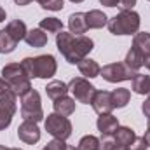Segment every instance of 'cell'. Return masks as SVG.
Wrapping results in <instances>:
<instances>
[{
	"instance_id": "obj_1",
	"label": "cell",
	"mask_w": 150,
	"mask_h": 150,
	"mask_svg": "<svg viewBox=\"0 0 150 150\" xmlns=\"http://www.w3.org/2000/svg\"><path fill=\"white\" fill-rule=\"evenodd\" d=\"M56 45H58V51L63 54V58L70 65H77L80 59L87 58V54L94 49L93 38L86 35H74L63 30L56 33Z\"/></svg>"
},
{
	"instance_id": "obj_2",
	"label": "cell",
	"mask_w": 150,
	"mask_h": 150,
	"mask_svg": "<svg viewBox=\"0 0 150 150\" xmlns=\"http://www.w3.org/2000/svg\"><path fill=\"white\" fill-rule=\"evenodd\" d=\"M21 67L25 68L30 79H51L56 75L58 63L52 54H40L35 58H25L21 61Z\"/></svg>"
},
{
	"instance_id": "obj_3",
	"label": "cell",
	"mask_w": 150,
	"mask_h": 150,
	"mask_svg": "<svg viewBox=\"0 0 150 150\" xmlns=\"http://www.w3.org/2000/svg\"><path fill=\"white\" fill-rule=\"evenodd\" d=\"M2 75H4V79L9 82L11 91H12L16 96L23 98L26 93L32 91L30 77L26 75L25 68L21 67V63H9V65H5V67L2 68Z\"/></svg>"
},
{
	"instance_id": "obj_4",
	"label": "cell",
	"mask_w": 150,
	"mask_h": 150,
	"mask_svg": "<svg viewBox=\"0 0 150 150\" xmlns=\"http://www.w3.org/2000/svg\"><path fill=\"white\" fill-rule=\"evenodd\" d=\"M140 14L136 11H120L108 19V30L112 35H134L140 30Z\"/></svg>"
},
{
	"instance_id": "obj_5",
	"label": "cell",
	"mask_w": 150,
	"mask_h": 150,
	"mask_svg": "<svg viewBox=\"0 0 150 150\" xmlns=\"http://www.w3.org/2000/svg\"><path fill=\"white\" fill-rule=\"evenodd\" d=\"M21 117L25 120H32V122H40L44 119V110H42V103H40V94L35 89H32L30 93H26L21 98Z\"/></svg>"
},
{
	"instance_id": "obj_6",
	"label": "cell",
	"mask_w": 150,
	"mask_h": 150,
	"mask_svg": "<svg viewBox=\"0 0 150 150\" xmlns=\"http://www.w3.org/2000/svg\"><path fill=\"white\" fill-rule=\"evenodd\" d=\"M45 131L52 136V138H58V140H68L72 136V122L68 120V117L65 115H59V113H49L45 122Z\"/></svg>"
},
{
	"instance_id": "obj_7",
	"label": "cell",
	"mask_w": 150,
	"mask_h": 150,
	"mask_svg": "<svg viewBox=\"0 0 150 150\" xmlns=\"http://www.w3.org/2000/svg\"><path fill=\"white\" fill-rule=\"evenodd\" d=\"M68 91L74 94V100H77L79 103H86V105H91L96 94V87L86 77H74L68 84Z\"/></svg>"
},
{
	"instance_id": "obj_8",
	"label": "cell",
	"mask_w": 150,
	"mask_h": 150,
	"mask_svg": "<svg viewBox=\"0 0 150 150\" xmlns=\"http://www.w3.org/2000/svg\"><path fill=\"white\" fill-rule=\"evenodd\" d=\"M138 74L134 70H131L126 63H110V65H105L101 68L100 75L107 80V82H124V80H133V77Z\"/></svg>"
},
{
	"instance_id": "obj_9",
	"label": "cell",
	"mask_w": 150,
	"mask_h": 150,
	"mask_svg": "<svg viewBox=\"0 0 150 150\" xmlns=\"http://www.w3.org/2000/svg\"><path fill=\"white\" fill-rule=\"evenodd\" d=\"M16 94L12 91H5L0 93V131H4L5 127L11 126L12 117L16 113Z\"/></svg>"
},
{
	"instance_id": "obj_10",
	"label": "cell",
	"mask_w": 150,
	"mask_h": 150,
	"mask_svg": "<svg viewBox=\"0 0 150 150\" xmlns=\"http://www.w3.org/2000/svg\"><path fill=\"white\" fill-rule=\"evenodd\" d=\"M18 136L21 142H25L26 145H35L40 140V129H38L37 122L32 120H23L18 127Z\"/></svg>"
},
{
	"instance_id": "obj_11",
	"label": "cell",
	"mask_w": 150,
	"mask_h": 150,
	"mask_svg": "<svg viewBox=\"0 0 150 150\" xmlns=\"http://www.w3.org/2000/svg\"><path fill=\"white\" fill-rule=\"evenodd\" d=\"M91 105H93L94 112L100 113V115L101 113H112V110L115 108L113 101H112V93H108V91H98V89H96V94H94Z\"/></svg>"
},
{
	"instance_id": "obj_12",
	"label": "cell",
	"mask_w": 150,
	"mask_h": 150,
	"mask_svg": "<svg viewBox=\"0 0 150 150\" xmlns=\"http://www.w3.org/2000/svg\"><path fill=\"white\" fill-rule=\"evenodd\" d=\"M96 126H98V131L101 133V136L113 134L115 129L119 127V119L112 113H101L98 117V120H96Z\"/></svg>"
},
{
	"instance_id": "obj_13",
	"label": "cell",
	"mask_w": 150,
	"mask_h": 150,
	"mask_svg": "<svg viewBox=\"0 0 150 150\" xmlns=\"http://www.w3.org/2000/svg\"><path fill=\"white\" fill-rule=\"evenodd\" d=\"M86 25H87V30H100L103 26L108 25V18L103 11L100 9H93L89 12H86Z\"/></svg>"
},
{
	"instance_id": "obj_14",
	"label": "cell",
	"mask_w": 150,
	"mask_h": 150,
	"mask_svg": "<svg viewBox=\"0 0 150 150\" xmlns=\"http://www.w3.org/2000/svg\"><path fill=\"white\" fill-rule=\"evenodd\" d=\"M68 28L70 33L74 35H84L87 32V25H86V12H74L68 18Z\"/></svg>"
},
{
	"instance_id": "obj_15",
	"label": "cell",
	"mask_w": 150,
	"mask_h": 150,
	"mask_svg": "<svg viewBox=\"0 0 150 150\" xmlns=\"http://www.w3.org/2000/svg\"><path fill=\"white\" fill-rule=\"evenodd\" d=\"M133 47L140 51L145 58V61L150 58V33L149 32H138L133 37Z\"/></svg>"
},
{
	"instance_id": "obj_16",
	"label": "cell",
	"mask_w": 150,
	"mask_h": 150,
	"mask_svg": "<svg viewBox=\"0 0 150 150\" xmlns=\"http://www.w3.org/2000/svg\"><path fill=\"white\" fill-rule=\"evenodd\" d=\"M77 68H79V72L84 75L86 79H94V77H98L100 72H101L100 65H98L94 59H91V58H84V59H80V61L77 63Z\"/></svg>"
},
{
	"instance_id": "obj_17",
	"label": "cell",
	"mask_w": 150,
	"mask_h": 150,
	"mask_svg": "<svg viewBox=\"0 0 150 150\" xmlns=\"http://www.w3.org/2000/svg\"><path fill=\"white\" fill-rule=\"evenodd\" d=\"M113 138H115V143H117V145L129 147V145L134 142L136 134H134V131H133L131 127H127V126H119V127L115 129V133H113Z\"/></svg>"
},
{
	"instance_id": "obj_18",
	"label": "cell",
	"mask_w": 150,
	"mask_h": 150,
	"mask_svg": "<svg viewBox=\"0 0 150 150\" xmlns=\"http://www.w3.org/2000/svg\"><path fill=\"white\" fill-rule=\"evenodd\" d=\"M54 112L59 113V115H72L75 112V100L74 98H68V96H61L58 100H54Z\"/></svg>"
},
{
	"instance_id": "obj_19",
	"label": "cell",
	"mask_w": 150,
	"mask_h": 150,
	"mask_svg": "<svg viewBox=\"0 0 150 150\" xmlns=\"http://www.w3.org/2000/svg\"><path fill=\"white\" fill-rule=\"evenodd\" d=\"M26 44L30 45V47H44L45 44H47V33L44 32V30H40V28H32L28 33H26Z\"/></svg>"
},
{
	"instance_id": "obj_20",
	"label": "cell",
	"mask_w": 150,
	"mask_h": 150,
	"mask_svg": "<svg viewBox=\"0 0 150 150\" xmlns=\"http://www.w3.org/2000/svg\"><path fill=\"white\" fill-rule=\"evenodd\" d=\"M45 93H47V96L54 101V100H58V98H61V96H67V93H68V84H65V82H61V80H52V82L47 84Z\"/></svg>"
},
{
	"instance_id": "obj_21",
	"label": "cell",
	"mask_w": 150,
	"mask_h": 150,
	"mask_svg": "<svg viewBox=\"0 0 150 150\" xmlns=\"http://www.w3.org/2000/svg\"><path fill=\"white\" fill-rule=\"evenodd\" d=\"M5 30L11 33V37L14 38L16 42H19V40H25L26 33H28V30H26V25H25L21 19H14V21H9V25L5 26Z\"/></svg>"
},
{
	"instance_id": "obj_22",
	"label": "cell",
	"mask_w": 150,
	"mask_h": 150,
	"mask_svg": "<svg viewBox=\"0 0 150 150\" xmlns=\"http://www.w3.org/2000/svg\"><path fill=\"white\" fill-rule=\"evenodd\" d=\"M131 87L136 94H149L150 91V75L136 74L131 80Z\"/></svg>"
},
{
	"instance_id": "obj_23",
	"label": "cell",
	"mask_w": 150,
	"mask_h": 150,
	"mask_svg": "<svg viewBox=\"0 0 150 150\" xmlns=\"http://www.w3.org/2000/svg\"><path fill=\"white\" fill-rule=\"evenodd\" d=\"M124 63L131 68V70H134V72H138L143 65H145V58H143V54L140 52V51H136L134 47H131L129 51H127V54H126V59H124Z\"/></svg>"
},
{
	"instance_id": "obj_24",
	"label": "cell",
	"mask_w": 150,
	"mask_h": 150,
	"mask_svg": "<svg viewBox=\"0 0 150 150\" xmlns=\"http://www.w3.org/2000/svg\"><path fill=\"white\" fill-rule=\"evenodd\" d=\"M131 100V91L126 89V87H119V89H113L112 91V101L115 108H124Z\"/></svg>"
},
{
	"instance_id": "obj_25",
	"label": "cell",
	"mask_w": 150,
	"mask_h": 150,
	"mask_svg": "<svg viewBox=\"0 0 150 150\" xmlns=\"http://www.w3.org/2000/svg\"><path fill=\"white\" fill-rule=\"evenodd\" d=\"M38 28L44 32H49V33H59L63 30V23L58 18H45L38 23Z\"/></svg>"
},
{
	"instance_id": "obj_26",
	"label": "cell",
	"mask_w": 150,
	"mask_h": 150,
	"mask_svg": "<svg viewBox=\"0 0 150 150\" xmlns=\"http://www.w3.org/2000/svg\"><path fill=\"white\" fill-rule=\"evenodd\" d=\"M16 45H18V42L11 37V33H9L5 28L0 30V52L9 54V52H12V51L16 49Z\"/></svg>"
},
{
	"instance_id": "obj_27",
	"label": "cell",
	"mask_w": 150,
	"mask_h": 150,
	"mask_svg": "<svg viewBox=\"0 0 150 150\" xmlns=\"http://www.w3.org/2000/svg\"><path fill=\"white\" fill-rule=\"evenodd\" d=\"M100 147H101V142L93 134H86L79 142V150H100Z\"/></svg>"
},
{
	"instance_id": "obj_28",
	"label": "cell",
	"mask_w": 150,
	"mask_h": 150,
	"mask_svg": "<svg viewBox=\"0 0 150 150\" xmlns=\"http://www.w3.org/2000/svg\"><path fill=\"white\" fill-rule=\"evenodd\" d=\"M65 5L63 0H45L44 4H40L42 9H47V11H61Z\"/></svg>"
},
{
	"instance_id": "obj_29",
	"label": "cell",
	"mask_w": 150,
	"mask_h": 150,
	"mask_svg": "<svg viewBox=\"0 0 150 150\" xmlns=\"http://www.w3.org/2000/svg\"><path fill=\"white\" fill-rule=\"evenodd\" d=\"M101 147L100 150H113V147L117 145L115 143V138H113V134H105V136H101Z\"/></svg>"
},
{
	"instance_id": "obj_30",
	"label": "cell",
	"mask_w": 150,
	"mask_h": 150,
	"mask_svg": "<svg viewBox=\"0 0 150 150\" xmlns=\"http://www.w3.org/2000/svg\"><path fill=\"white\" fill-rule=\"evenodd\" d=\"M127 149H129V150H147V149H149V145H147V142H145V138H143V136H142V138H138V136H136V138H134V142H133Z\"/></svg>"
},
{
	"instance_id": "obj_31",
	"label": "cell",
	"mask_w": 150,
	"mask_h": 150,
	"mask_svg": "<svg viewBox=\"0 0 150 150\" xmlns=\"http://www.w3.org/2000/svg\"><path fill=\"white\" fill-rule=\"evenodd\" d=\"M47 150H65L67 149V143H65V140H58V138H54V140H51L49 143H47Z\"/></svg>"
},
{
	"instance_id": "obj_32",
	"label": "cell",
	"mask_w": 150,
	"mask_h": 150,
	"mask_svg": "<svg viewBox=\"0 0 150 150\" xmlns=\"http://www.w3.org/2000/svg\"><path fill=\"white\" fill-rule=\"evenodd\" d=\"M136 5V0H119V9L120 11H133V7Z\"/></svg>"
},
{
	"instance_id": "obj_33",
	"label": "cell",
	"mask_w": 150,
	"mask_h": 150,
	"mask_svg": "<svg viewBox=\"0 0 150 150\" xmlns=\"http://www.w3.org/2000/svg\"><path fill=\"white\" fill-rule=\"evenodd\" d=\"M142 112H143V115H145L147 119H150V96L142 103Z\"/></svg>"
},
{
	"instance_id": "obj_34",
	"label": "cell",
	"mask_w": 150,
	"mask_h": 150,
	"mask_svg": "<svg viewBox=\"0 0 150 150\" xmlns=\"http://www.w3.org/2000/svg\"><path fill=\"white\" fill-rule=\"evenodd\" d=\"M5 91H11V86H9V82L2 77V79H0V93H5Z\"/></svg>"
},
{
	"instance_id": "obj_35",
	"label": "cell",
	"mask_w": 150,
	"mask_h": 150,
	"mask_svg": "<svg viewBox=\"0 0 150 150\" xmlns=\"http://www.w3.org/2000/svg\"><path fill=\"white\" fill-rule=\"evenodd\" d=\"M100 4L105 5V7H117L119 5V0H100Z\"/></svg>"
},
{
	"instance_id": "obj_36",
	"label": "cell",
	"mask_w": 150,
	"mask_h": 150,
	"mask_svg": "<svg viewBox=\"0 0 150 150\" xmlns=\"http://www.w3.org/2000/svg\"><path fill=\"white\" fill-rule=\"evenodd\" d=\"M143 138H145V142H147V145L150 147V126L147 127V131H145V134H143Z\"/></svg>"
},
{
	"instance_id": "obj_37",
	"label": "cell",
	"mask_w": 150,
	"mask_h": 150,
	"mask_svg": "<svg viewBox=\"0 0 150 150\" xmlns=\"http://www.w3.org/2000/svg\"><path fill=\"white\" fill-rule=\"evenodd\" d=\"M14 2H16L18 5H28V4H30V2H33V0H14Z\"/></svg>"
},
{
	"instance_id": "obj_38",
	"label": "cell",
	"mask_w": 150,
	"mask_h": 150,
	"mask_svg": "<svg viewBox=\"0 0 150 150\" xmlns=\"http://www.w3.org/2000/svg\"><path fill=\"white\" fill-rule=\"evenodd\" d=\"M2 21H5V11H4V7H0V23Z\"/></svg>"
},
{
	"instance_id": "obj_39",
	"label": "cell",
	"mask_w": 150,
	"mask_h": 150,
	"mask_svg": "<svg viewBox=\"0 0 150 150\" xmlns=\"http://www.w3.org/2000/svg\"><path fill=\"white\" fill-rule=\"evenodd\" d=\"M113 150H129V149H127V147H122V145H115Z\"/></svg>"
},
{
	"instance_id": "obj_40",
	"label": "cell",
	"mask_w": 150,
	"mask_h": 150,
	"mask_svg": "<svg viewBox=\"0 0 150 150\" xmlns=\"http://www.w3.org/2000/svg\"><path fill=\"white\" fill-rule=\"evenodd\" d=\"M65 150H79V147H72V145H67V149Z\"/></svg>"
},
{
	"instance_id": "obj_41",
	"label": "cell",
	"mask_w": 150,
	"mask_h": 150,
	"mask_svg": "<svg viewBox=\"0 0 150 150\" xmlns=\"http://www.w3.org/2000/svg\"><path fill=\"white\" fill-rule=\"evenodd\" d=\"M145 67H147V68H149V70H150V58H149V59H147V61H145Z\"/></svg>"
},
{
	"instance_id": "obj_42",
	"label": "cell",
	"mask_w": 150,
	"mask_h": 150,
	"mask_svg": "<svg viewBox=\"0 0 150 150\" xmlns=\"http://www.w3.org/2000/svg\"><path fill=\"white\" fill-rule=\"evenodd\" d=\"M0 150H11V149H7L5 145H0Z\"/></svg>"
},
{
	"instance_id": "obj_43",
	"label": "cell",
	"mask_w": 150,
	"mask_h": 150,
	"mask_svg": "<svg viewBox=\"0 0 150 150\" xmlns=\"http://www.w3.org/2000/svg\"><path fill=\"white\" fill-rule=\"evenodd\" d=\"M70 2H74V4H80V2H84V0H70Z\"/></svg>"
},
{
	"instance_id": "obj_44",
	"label": "cell",
	"mask_w": 150,
	"mask_h": 150,
	"mask_svg": "<svg viewBox=\"0 0 150 150\" xmlns=\"http://www.w3.org/2000/svg\"><path fill=\"white\" fill-rule=\"evenodd\" d=\"M38 4H44V2H45V0H37Z\"/></svg>"
},
{
	"instance_id": "obj_45",
	"label": "cell",
	"mask_w": 150,
	"mask_h": 150,
	"mask_svg": "<svg viewBox=\"0 0 150 150\" xmlns=\"http://www.w3.org/2000/svg\"><path fill=\"white\" fill-rule=\"evenodd\" d=\"M11 150H21V149H11Z\"/></svg>"
},
{
	"instance_id": "obj_46",
	"label": "cell",
	"mask_w": 150,
	"mask_h": 150,
	"mask_svg": "<svg viewBox=\"0 0 150 150\" xmlns=\"http://www.w3.org/2000/svg\"><path fill=\"white\" fill-rule=\"evenodd\" d=\"M149 96H150V91H149Z\"/></svg>"
},
{
	"instance_id": "obj_47",
	"label": "cell",
	"mask_w": 150,
	"mask_h": 150,
	"mask_svg": "<svg viewBox=\"0 0 150 150\" xmlns=\"http://www.w3.org/2000/svg\"><path fill=\"white\" fill-rule=\"evenodd\" d=\"M42 150H47V149H42Z\"/></svg>"
},
{
	"instance_id": "obj_48",
	"label": "cell",
	"mask_w": 150,
	"mask_h": 150,
	"mask_svg": "<svg viewBox=\"0 0 150 150\" xmlns=\"http://www.w3.org/2000/svg\"><path fill=\"white\" fill-rule=\"evenodd\" d=\"M149 2H150V0H149Z\"/></svg>"
}]
</instances>
